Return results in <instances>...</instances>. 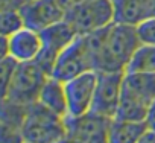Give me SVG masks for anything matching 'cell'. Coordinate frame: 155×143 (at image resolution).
<instances>
[{
    "mask_svg": "<svg viewBox=\"0 0 155 143\" xmlns=\"http://www.w3.org/2000/svg\"><path fill=\"white\" fill-rule=\"evenodd\" d=\"M65 18L79 35L104 29L114 23L113 0H81L67 11Z\"/></svg>",
    "mask_w": 155,
    "mask_h": 143,
    "instance_id": "cell-5",
    "label": "cell"
},
{
    "mask_svg": "<svg viewBox=\"0 0 155 143\" xmlns=\"http://www.w3.org/2000/svg\"><path fill=\"white\" fill-rule=\"evenodd\" d=\"M140 44H155V15H149L135 25Z\"/></svg>",
    "mask_w": 155,
    "mask_h": 143,
    "instance_id": "cell-18",
    "label": "cell"
},
{
    "mask_svg": "<svg viewBox=\"0 0 155 143\" xmlns=\"http://www.w3.org/2000/svg\"><path fill=\"white\" fill-rule=\"evenodd\" d=\"M97 87L91 110L114 119L122 99L125 72H97Z\"/></svg>",
    "mask_w": 155,
    "mask_h": 143,
    "instance_id": "cell-9",
    "label": "cell"
},
{
    "mask_svg": "<svg viewBox=\"0 0 155 143\" xmlns=\"http://www.w3.org/2000/svg\"><path fill=\"white\" fill-rule=\"evenodd\" d=\"M99 73L96 70H88L65 81V95L68 105V116H81L91 110L94 93L97 87Z\"/></svg>",
    "mask_w": 155,
    "mask_h": 143,
    "instance_id": "cell-10",
    "label": "cell"
},
{
    "mask_svg": "<svg viewBox=\"0 0 155 143\" xmlns=\"http://www.w3.org/2000/svg\"><path fill=\"white\" fill-rule=\"evenodd\" d=\"M152 15H155V0H153V8H152Z\"/></svg>",
    "mask_w": 155,
    "mask_h": 143,
    "instance_id": "cell-21",
    "label": "cell"
},
{
    "mask_svg": "<svg viewBox=\"0 0 155 143\" xmlns=\"http://www.w3.org/2000/svg\"><path fill=\"white\" fill-rule=\"evenodd\" d=\"M96 72H125L134 52L140 46L134 25L111 23L110 26L85 34Z\"/></svg>",
    "mask_w": 155,
    "mask_h": 143,
    "instance_id": "cell-1",
    "label": "cell"
},
{
    "mask_svg": "<svg viewBox=\"0 0 155 143\" xmlns=\"http://www.w3.org/2000/svg\"><path fill=\"white\" fill-rule=\"evenodd\" d=\"M23 2H28V0H23Z\"/></svg>",
    "mask_w": 155,
    "mask_h": 143,
    "instance_id": "cell-23",
    "label": "cell"
},
{
    "mask_svg": "<svg viewBox=\"0 0 155 143\" xmlns=\"http://www.w3.org/2000/svg\"><path fill=\"white\" fill-rule=\"evenodd\" d=\"M76 28L67 20H61L46 29L41 31V37H43V50L40 53V56L37 58V61L47 70V73L52 75V68L55 64V59L58 58V55L78 37Z\"/></svg>",
    "mask_w": 155,
    "mask_h": 143,
    "instance_id": "cell-8",
    "label": "cell"
},
{
    "mask_svg": "<svg viewBox=\"0 0 155 143\" xmlns=\"http://www.w3.org/2000/svg\"><path fill=\"white\" fill-rule=\"evenodd\" d=\"M155 102V73L125 72L122 99L114 119L146 120L150 105Z\"/></svg>",
    "mask_w": 155,
    "mask_h": 143,
    "instance_id": "cell-2",
    "label": "cell"
},
{
    "mask_svg": "<svg viewBox=\"0 0 155 143\" xmlns=\"http://www.w3.org/2000/svg\"><path fill=\"white\" fill-rule=\"evenodd\" d=\"M2 2H12V0H2Z\"/></svg>",
    "mask_w": 155,
    "mask_h": 143,
    "instance_id": "cell-22",
    "label": "cell"
},
{
    "mask_svg": "<svg viewBox=\"0 0 155 143\" xmlns=\"http://www.w3.org/2000/svg\"><path fill=\"white\" fill-rule=\"evenodd\" d=\"M18 61L14 59L11 55L2 56V61H0V73H2V96H5V93L9 88V84L12 81V76L17 70Z\"/></svg>",
    "mask_w": 155,
    "mask_h": 143,
    "instance_id": "cell-19",
    "label": "cell"
},
{
    "mask_svg": "<svg viewBox=\"0 0 155 143\" xmlns=\"http://www.w3.org/2000/svg\"><path fill=\"white\" fill-rule=\"evenodd\" d=\"M23 0H12V2H2V11H0V31L3 37H9L17 31L23 29L25 18L20 11V5Z\"/></svg>",
    "mask_w": 155,
    "mask_h": 143,
    "instance_id": "cell-16",
    "label": "cell"
},
{
    "mask_svg": "<svg viewBox=\"0 0 155 143\" xmlns=\"http://www.w3.org/2000/svg\"><path fill=\"white\" fill-rule=\"evenodd\" d=\"M111 117L90 110L81 116L65 117V140L82 143L110 141Z\"/></svg>",
    "mask_w": 155,
    "mask_h": 143,
    "instance_id": "cell-7",
    "label": "cell"
},
{
    "mask_svg": "<svg viewBox=\"0 0 155 143\" xmlns=\"http://www.w3.org/2000/svg\"><path fill=\"white\" fill-rule=\"evenodd\" d=\"M88 70H94L93 55L87 41L85 34L78 35L55 59L52 75L59 81L65 82Z\"/></svg>",
    "mask_w": 155,
    "mask_h": 143,
    "instance_id": "cell-6",
    "label": "cell"
},
{
    "mask_svg": "<svg viewBox=\"0 0 155 143\" xmlns=\"http://www.w3.org/2000/svg\"><path fill=\"white\" fill-rule=\"evenodd\" d=\"M43 50V37L40 31L25 26L9 37L2 35V56L11 55L18 62L35 61ZM0 56V58H2Z\"/></svg>",
    "mask_w": 155,
    "mask_h": 143,
    "instance_id": "cell-11",
    "label": "cell"
},
{
    "mask_svg": "<svg viewBox=\"0 0 155 143\" xmlns=\"http://www.w3.org/2000/svg\"><path fill=\"white\" fill-rule=\"evenodd\" d=\"M50 75L47 70L35 59L28 62H18L12 76L8 91L2 96V101H9L18 105L29 107L38 101L40 91Z\"/></svg>",
    "mask_w": 155,
    "mask_h": 143,
    "instance_id": "cell-4",
    "label": "cell"
},
{
    "mask_svg": "<svg viewBox=\"0 0 155 143\" xmlns=\"http://www.w3.org/2000/svg\"><path fill=\"white\" fill-rule=\"evenodd\" d=\"M114 22L137 25L146 17L152 15L153 0H113Z\"/></svg>",
    "mask_w": 155,
    "mask_h": 143,
    "instance_id": "cell-13",
    "label": "cell"
},
{
    "mask_svg": "<svg viewBox=\"0 0 155 143\" xmlns=\"http://www.w3.org/2000/svg\"><path fill=\"white\" fill-rule=\"evenodd\" d=\"M20 137L21 141L29 143L65 140V117L55 114L37 101L26 110Z\"/></svg>",
    "mask_w": 155,
    "mask_h": 143,
    "instance_id": "cell-3",
    "label": "cell"
},
{
    "mask_svg": "<svg viewBox=\"0 0 155 143\" xmlns=\"http://www.w3.org/2000/svg\"><path fill=\"white\" fill-rule=\"evenodd\" d=\"M146 122H147L149 129H153V131H155V102H153V104L150 105V108H149V113H147Z\"/></svg>",
    "mask_w": 155,
    "mask_h": 143,
    "instance_id": "cell-20",
    "label": "cell"
},
{
    "mask_svg": "<svg viewBox=\"0 0 155 143\" xmlns=\"http://www.w3.org/2000/svg\"><path fill=\"white\" fill-rule=\"evenodd\" d=\"M125 72L155 73V44H140L128 62Z\"/></svg>",
    "mask_w": 155,
    "mask_h": 143,
    "instance_id": "cell-17",
    "label": "cell"
},
{
    "mask_svg": "<svg viewBox=\"0 0 155 143\" xmlns=\"http://www.w3.org/2000/svg\"><path fill=\"white\" fill-rule=\"evenodd\" d=\"M25 25L35 31H43L65 18L67 11L58 0H28L20 5Z\"/></svg>",
    "mask_w": 155,
    "mask_h": 143,
    "instance_id": "cell-12",
    "label": "cell"
},
{
    "mask_svg": "<svg viewBox=\"0 0 155 143\" xmlns=\"http://www.w3.org/2000/svg\"><path fill=\"white\" fill-rule=\"evenodd\" d=\"M38 102L47 107L50 111L61 117L68 116V105H67V95H65V84L55 76H49L40 91Z\"/></svg>",
    "mask_w": 155,
    "mask_h": 143,
    "instance_id": "cell-14",
    "label": "cell"
},
{
    "mask_svg": "<svg viewBox=\"0 0 155 143\" xmlns=\"http://www.w3.org/2000/svg\"><path fill=\"white\" fill-rule=\"evenodd\" d=\"M146 120H123L113 119L110 128V141L113 143H134L140 141L147 132Z\"/></svg>",
    "mask_w": 155,
    "mask_h": 143,
    "instance_id": "cell-15",
    "label": "cell"
}]
</instances>
